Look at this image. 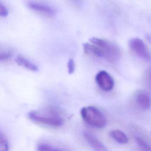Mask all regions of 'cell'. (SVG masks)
Returning a JSON list of instances; mask_svg holds the SVG:
<instances>
[{"label":"cell","instance_id":"1","mask_svg":"<svg viewBox=\"0 0 151 151\" xmlns=\"http://www.w3.org/2000/svg\"><path fill=\"white\" fill-rule=\"evenodd\" d=\"M28 117L35 123L52 127H61L64 122L58 111L51 107L43 111H32L28 113Z\"/></svg>","mask_w":151,"mask_h":151},{"label":"cell","instance_id":"2","mask_svg":"<svg viewBox=\"0 0 151 151\" xmlns=\"http://www.w3.org/2000/svg\"><path fill=\"white\" fill-rule=\"evenodd\" d=\"M82 119L88 124L96 128H103L106 124V119L103 113L97 107L88 106L80 110Z\"/></svg>","mask_w":151,"mask_h":151},{"label":"cell","instance_id":"3","mask_svg":"<svg viewBox=\"0 0 151 151\" xmlns=\"http://www.w3.org/2000/svg\"><path fill=\"white\" fill-rule=\"evenodd\" d=\"M90 42L99 47L104 53V58L110 62L117 61L120 55L119 47L111 42L97 37H92Z\"/></svg>","mask_w":151,"mask_h":151},{"label":"cell","instance_id":"4","mask_svg":"<svg viewBox=\"0 0 151 151\" xmlns=\"http://www.w3.org/2000/svg\"><path fill=\"white\" fill-rule=\"evenodd\" d=\"M130 48L140 58L146 60H151L150 53L145 43L139 38H131L129 41Z\"/></svg>","mask_w":151,"mask_h":151},{"label":"cell","instance_id":"5","mask_svg":"<svg viewBox=\"0 0 151 151\" xmlns=\"http://www.w3.org/2000/svg\"><path fill=\"white\" fill-rule=\"evenodd\" d=\"M95 80L99 87L105 91L111 90L114 86V79L109 73L104 70H101L97 73Z\"/></svg>","mask_w":151,"mask_h":151},{"label":"cell","instance_id":"6","mask_svg":"<svg viewBox=\"0 0 151 151\" xmlns=\"http://www.w3.org/2000/svg\"><path fill=\"white\" fill-rule=\"evenodd\" d=\"M27 6L32 11L47 17H53L55 14V11L53 8L39 1H28Z\"/></svg>","mask_w":151,"mask_h":151},{"label":"cell","instance_id":"7","mask_svg":"<svg viewBox=\"0 0 151 151\" xmlns=\"http://www.w3.org/2000/svg\"><path fill=\"white\" fill-rule=\"evenodd\" d=\"M137 105L142 110H149L151 107V97L149 94L143 90L138 91L134 97Z\"/></svg>","mask_w":151,"mask_h":151},{"label":"cell","instance_id":"8","mask_svg":"<svg viewBox=\"0 0 151 151\" xmlns=\"http://www.w3.org/2000/svg\"><path fill=\"white\" fill-rule=\"evenodd\" d=\"M83 136L87 143L94 150L97 151L107 150V148L105 147V146L91 133H88V132H84Z\"/></svg>","mask_w":151,"mask_h":151},{"label":"cell","instance_id":"9","mask_svg":"<svg viewBox=\"0 0 151 151\" xmlns=\"http://www.w3.org/2000/svg\"><path fill=\"white\" fill-rule=\"evenodd\" d=\"M83 50L88 55L104 58V53L97 45L91 42H86L83 45Z\"/></svg>","mask_w":151,"mask_h":151},{"label":"cell","instance_id":"10","mask_svg":"<svg viewBox=\"0 0 151 151\" xmlns=\"http://www.w3.org/2000/svg\"><path fill=\"white\" fill-rule=\"evenodd\" d=\"M109 136L116 142L120 144H126L129 142L127 136L122 130H112L109 132Z\"/></svg>","mask_w":151,"mask_h":151},{"label":"cell","instance_id":"11","mask_svg":"<svg viewBox=\"0 0 151 151\" xmlns=\"http://www.w3.org/2000/svg\"><path fill=\"white\" fill-rule=\"evenodd\" d=\"M15 62L17 63L18 65L32 71H37L38 69V67L35 64L32 63L30 61L28 60L27 58L21 55L18 56L15 58Z\"/></svg>","mask_w":151,"mask_h":151},{"label":"cell","instance_id":"12","mask_svg":"<svg viewBox=\"0 0 151 151\" xmlns=\"http://www.w3.org/2000/svg\"><path fill=\"white\" fill-rule=\"evenodd\" d=\"M136 142L137 143V145L139 147H140V149L143 150H151V146L143 138L139 137V136H136L135 137Z\"/></svg>","mask_w":151,"mask_h":151},{"label":"cell","instance_id":"13","mask_svg":"<svg viewBox=\"0 0 151 151\" xmlns=\"http://www.w3.org/2000/svg\"><path fill=\"white\" fill-rule=\"evenodd\" d=\"M12 56V52L6 48L0 47V62L9 60Z\"/></svg>","mask_w":151,"mask_h":151},{"label":"cell","instance_id":"14","mask_svg":"<svg viewBox=\"0 0 151 151\" xmlns=\"http://www.w3.org/2000/svg\"><path fill=\"white\" fill-rule=\"evenodd\" d=\"M9 150V143L6 138L0 133V151H7Z\"/></svg>","mask_w":151,"mask_h":151},{"label":"cell","instance_id":"15","mask_svg":"<svg viewBox=\"0 0 151 151\" xmlns=\"http://www.w3.org/2000/svg\"><path fill=\"white\" fill-rule=\"evenodd\" d=\"M37 150L40 151H52V150H59V149L55 148L50 145L46 143H41L38 145Z\"/></svg>","mask_w":151,"mask_h":151},{"label":"cell","instance_id":"16","mask_svg":"<svg viewBox=\"0 0 151 151\" xmlns=\"http://www.w3.org/2000/svg\"><path fill=\"white\" fill-rule=\"evenodd\" d=\"M144 81L146 84L151 87V67L147 68L144 72Z\"/></svg>","mask_w":151,"mask_h":151},{"label":"cell","instance_id":"17","mask_svg":"<svg viewBox=\"0 0 151 151\" xmlns=\"http://www.w3.org/2000/svg\"><path fill=\"white\" fill-rule=\"evenodd\" d=\"M8 14V10L6 6L0 1V17H6Z\"/></svg>","mask_w":151,"mask_h":151},{"label":"cell","instance_id":"18","mask_svg":"<svg viewBox=\"0 0 151 151\" xmlns=\"http://www.w3.org/2000/svg\"><path fill=\"white\" fill-rule=\"evenodd\" d=\"M67 69H68V72L70 74H72L74 73V71L75 70V63H74L73 59L70 58L68 61Z\"/></svg>","mask_w":151,"mask_h":151},{"label":"cell","instance_id":"19","mask_svg":"<svg viewBox=\"0 0 151 151\" xmlns=\"http://www.w3.org/2000/svg\"><path fill=\"white\" fill-rule=\"evenodd\" d=\"M68 1H70L71 3H72L73 5H77V6H78L81 4L80 0H68Z\"/></svg>","mask_w":151,"mask_h":151}]
</instances>
